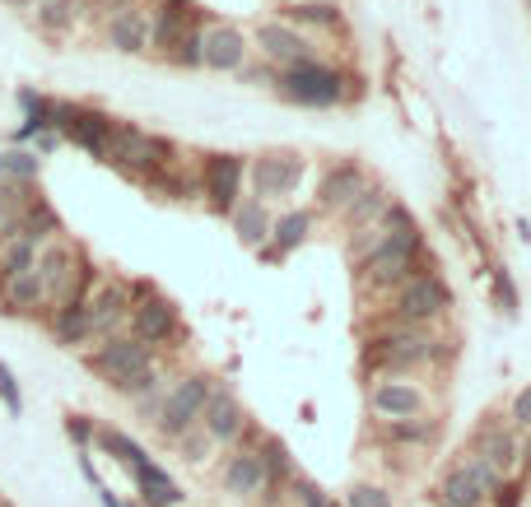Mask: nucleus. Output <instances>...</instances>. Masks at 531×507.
<instances>
[{
	"mask_svg": "<svg viewBox=\"0 0 531 507\" xmlns=\"http://www.w3.org/2000/svg\"><path fill=\"white\" fill-rule=\"evenodd\" d=\"M382 228H387L382 242L364 256V261H359V280H364L368 289L387 294V289H401V284L415 275V256H420L424 238H420V228H415V219H410L401 205L387 210Z\"/></svg>",
	"mask_w": 531,
	"mask_h": 507,
	"instance_id": "obj_1",
	"label": "nucleus"
},
{
	"mask_svg": "<svg viewBox=\"0 0 531 507\" xmlns=\"http://www.w3.org/2000/svg\"><path fill=\"white\" fill-rule=\"evenodd\" d=\"M275 89L299 107H336L345 98V75L327 61H308V66L275 70Z\"/></svg>",
	"mask_w": 531,
	"mask_h": 507,
	"instance_id": "obj_2",
	"label": "nucleus"
},
{
	"mask_svg": "<svg viewBox=\"0 0 531 507\" xmlns=\"http://www.w3.org/2000/svg\"><path fill=\"white\" fill-rule=\"evenodd\" d=\"M210 391H215V382H210L205 373L182 377V382L164 396L159 414H154V428H159L168 442L187 438L191 428H201V410H205V401H210Z\"/></svg>",
	"mask_w": 531,
	"mask_h": 507,
	"instance_id": "obj_3",
	"label": "nucleus"
},
{
	"mask_svg": "<svg viewBox=\"0 0 531 507\" xmlns=\"http://www.w3.org/2000/svg\"><path fill=\"white\" fill-rule=\"evenodd\" d=\"M117 121L98 107H80V103H52V131L66 135L70 145H80L94 159H108V140Z\"/></svg>",
	"mask_w": 531,
	"mask_h": 507,
	"instance_id": "obj_4",
	"label": "nucleus"
},
{
	"mask_svg": "<svg viewBox=\"0 0 531 507\" xmlns=\"http://www.w3.org/2000/svg\"><path fill=\"white\" fill-rule=\"evenodd\" d=\"M448 307H452V298L438 275H410L392 298V321H401V326H424V331H429Z\"/></svg>",
	"mask_w": 531,
	"mask_h": 507,
	"instance_id": "obj_5",
	"label": "nucleus"
},
{
	"mask_svg": "<svg viewBox=\"0 0 531 507\" xmlns=\"http://www.w3.org/2000/svg\"><path fill=\"white\" fill-rule=\"evenodd\" d=\"M438 354V340L424 326H401V321H392V331H382L378 340H373V359L382 363V368H392V373H401V368H420V363H429Z\"/></svg>",
	"mask_w": 531,
	"mask_h": 507,
	"instance_id": "obj_6",
	"label": "nucleus"
},
{
	"mask_svg": "<svg viewBox=\"0 0 531 507\" xmlns=\"http://www.w3.org/2000/svg\"><path fill=\"white\" fill-rule=\"evenodd\" d=\"M84 363H89V368H94V373L103 377L108 387H122L126 377H136L140 368H150V363H154V349L140 345L136 335H108V340H103V345H98Z\"/></svg>",
	"mask_w": 531,
	"mask_h": 507,
	"instance_id": "obj_7",
	"label": "nucleus"
},
{
	"mask_svg": "<svg viewBox=\"0 0 531 507\" xmlns=\"http://www.w3.org/2000/svg\"><path fill=\"white\" fill-rule=\"evenodd\" d=\"M243 168L247 163L238 154H210L201 168V191L215 214H233L243 201Z\"/></svg>",
	"mask_w": 531,
	"mask_h": 507,
	"instance_id": "obj_8",
	"label": "nucleus"
},
{
	"mask_svg": "<svg viewBox=\"0 0 531 507\" xmlns=\"http://www.w3.org/2000/svg\"><path fill=\"white\" fill-rule=\"evenodd\" d=\"M303 177V159L294 154H261L252 163V201H275V196H289Z\"/></svg>",
	"mask_w": 531,
	"mask_h": 507,
	"instance_id": "obj_9",
	"label": "nucleus"
},
{
	"mask_svg": "<svg viewBox=\"0 0 531 507\" xmlns=\"http://www.w3.org/2000/svg\"><path fill=\"white\" fill-rule=\"evenodd\" d=\"M257 47H261V56H266L271 66H280V70L317 61V47L303 38L299 28H289V24H261L257 28Z\"/></svg>",
	"mask_w": 531,
	"mask_h": 507,
	"instance_id": "obj_10",
	"label": "nucleus"
},
{
	"mask_svg": "<svg viewBox=\"0 0 531 507\" xmlns=\"http://www.w3.org/2000/svg\"><path fill=\"white\" fill-rule=\"evenodd\" d=\"M84 312H89V335L108 340V335H117V326L131 317V289L117 280L98 284L94 294L84 298Z\"/></svg>",
	"mask_w": 531,
	"mask_h": 507,
	"instance_id": "obj_11",
	"label": "nucleus"
},
{
	"mask_svg": "<svg viewBox=\"0 0 531 507\" xmlns=\"http://www.w3.org/2000/svg\"><path fill=\"white\" fill-rule=\"evenodd\" d=\"M504 484V475H494L485 461H466L443 480V503L448 507H480L485 494H494Z\"/></svg>",
	"mask_w": 531,
	"mask_h": 507,
	"instance_id": "obj_12",
	"label": "nucleus"
},
{
	"mask_svg": "<svg viewBox=\"0 0 531 507\" xmlns=\"http://www.w3.org/2000/svg\"><path fill=\"white\" fill-rule=\"evenodd\" d=\"M201 66L205 70H224V75L243 70L247 66V38L229 24L201 28Z\"/></svg>",
	"mask_w": 531,
	"mask_h": 507,
	"instance_id": "obj_13",
	"label": "nucleus"
},
{
	"mask_svg": "<svg viewBox=\"0 0 531 507\" xmlns=\"http://www.w3.org/2000/svg\"><path fill=\"white\" fill-rule=\"evenodd\" d=\"M177 331V307L168 303V298L150 294L140 298V303H131V335H136L140 345H164L168 335Z\"/></svg>",
	"mask_w": 531,
	"mask_h": 507,
	"instance_id": "obj_14",
	"label": "nucleus"
},
{
	"mask_svg": "<svg viewBox=\"0 0 531 507\" xmlns=\"http://www.w3.org/2000/svg\"><path fill=\"white\" fill-rule=\"evenodd\" d=\"M368 405H373L378 419L401 424V419H420L424 414V391L410 387V382H378V387L368 391Z\"/></svg>",
	"mask_w": 531,
	"mask_h": 507,
	"instance_id": "obj_15",
	"label": "nucleus"
},
{
	"mask_svg": "<svg viewBox=\"0 0 531 507\" xmlns=\"http://www.w3.org/2000/svg\"><path fill=\"white\" fill-rule=\"evenodd\" d=\"M243 424H247L243 405L233 401L229 391H210V401H205V410H201L205 438L210 442H233L238 433H243Z\"/></svg>",
	"mask_w": 531,
	"mask_h": 507,
	"instance_id": "obj_16",
	"label": "nucleus"
},
{
	"mask_svg": "<svg viewBox=\"0 0 531 507\" xmlns=\"http://www.w3.org/2000/svg\"><path fill=\"white\" fill-rule=\"evenodd\" d=\"M108 47H117V52H126V56L150 52V14L136 10V5L112 10V19H108Z\"/></svg>",
	"mask_w": 531,
	"mask_h": 507,
	"instance_id": "obj_17",
	"label": "nucleus"
},
{
	"mask_svg": "<svg viewBox=\"0 0 531 507\" xmlns=\"http://www.w3.org/2000/svg\"><path fill=\"white\" fill-rule=\"evenodd\" d=\"M187 33H196V28H191V5H187V0H164V5H159V14H154L150 47H159L164 56H173L177 47H182V38H187Z\"/></svg>",
	"mask_w": 531,
	"mask_h": 507,
	"instance_id": "obj_18",
	"label": "nucleus"
},
{
	"mask_svg": "<svg viewBox=\"0 0 531 507\" xmlns=\"http://www.w3.org/2000/svg\"><path fill=\"white\" fill-rule=\"evenodd\" d=\"M364 187H368V173L359 163H336V168L322 177V187H317V205H322V210H345Z\"/></svg>",
	"mask_w": 531,
	"mask_h": 507,
	"instance_id": "obj_19",
	"label": "nucleus"
},
{
	"mask_svg": "<svg viewBox=\"0 0 531 507\" xmlns=\"http://www.w3.org/2000/svg\"><path fill=\"white\" fill-rule=\"evenodd\" d=\"M224 489H229L233 498H257L271 489V475H266V466H261L257 452H233L229 466H224Z\"/></svg>",
	"mask_w": 531,
	"mask_h": 507,
	"instance_id": "obj_20",
	"label": "nucleus"
},
{
	"mask_svg": "<svg viewBox=\"0 0 531 507\" xmlns=\"http://www.w3.org/2000/svg\"><path fill=\"white\" fill-rule=\"evenodd\" d=\"M131 475H136L140 507H177V503H182V489H177V480L168 475V470L154 466V461H140V466H131Z\"/></svg>",
	"mask_w": 531,
	"mask_h": 507,
	"instance_id": "obj_21",
	"label": "nucleus"
},
{
	"mask_svg": "<svg viewBox=\"0 0 531 507\" xmlns=\"http://www.w3.org/2000/svg\"><path fill=\"white\" fill-rule=\"evenodd\" d=\"M0 307L10 312V317H33L38 307H47V294H42L38 275L28 270V275H5L0 280Z\"/></svg>",
	"mask_w": 531,
	"mask_h": 507,
	"instance_id": "obj_22",
	"label": "nucleus"
},
{
	"mask_svg": "<svg viewBox=\"0 0 531 507\" xmlns=\"http://www.w3.org/2000/svg\"><path fill=\"white\" fill-rule=\"evenodd\" d=\"M308 233H313V214L308 210H289L280 214V219H271V247H266V261H275V256H289L294 247H303L308 242Z\"/></svg>",
	"mask_w": 531,
	"mask_h": 507,
	"instance_id": "obj_23",
	"label": "nucleus"
},
{
	"mask_svg": "<svg viewBox=\"0 0 531 507\" xmlns=\"http://www.w3.org/2000/svg\"><path fill=\"white\" fill-rule=\"evenodd\" d=\"M387 210H392V196L368 182V187L359 191V196H354V201L345 205L341 214H345V228H350V233H364V228L382 224V219H387Z\"/></svg>",
	"mask_w": 531,
	"mask_h": 507,
	"instance_id": "obj_24",
	"label": "nucleus"
},
{
	"mask_svg": "<svg viewBox=\"0 0 531 507\" xmlns=\"http://www.w3.org/2000/svg\"><path fill=\"white\" fill-rule=\"evenodd\" d=\"M229 219H233V233H238L243 247L266 252V242H271V214H266V205L261 201H238V210H233Z\"/></svg>",
	"mask_w": 531,
	"mask_h": 507,
	"instance_id": "obj_25",
	"label": "nucleus"
},
{
	"mask_svg": "<svg viewBox=\"0 0 531 507\" xmlns=\"http://www.w3.org/2000/svg\"><path fill=\"white\" fill-rule=\"evenodd\" d=\"M476 461H485L494 475L513 470V461H518V442H513V433H504V428H485V433L476 438Z\"/></svg>",
	"mask_w": 531,
	"mask_h": 507,
	"instance_id": "obj_26",
	"label": "nucleus"
},
{
	"mask_svg": "<svg viewBox=\"0 0 531 507\" xmlns=\"http://www.w3.org/2000/svg\"><path fill=\"white\" fill-rule=\"evenodd\" d=\"M52 335H56V345H70V349H80L89 345L94 335H89V312H84V303H61L52 312Z\"/></svg>",
	"mask_w": 531,
	"mask_h": 507,
	"instance_id": "obj_27",
	"label": "nucleus"
},
{
	"mask_svg": "<svg viewBox=\"0 0 531 507\" xmlns=\"http://www.w3.org/2000/svg\"><path fill=\"white\" fill-rule=\"evenodd\" d=\"M285 24L299 28V24H317V28H341V5L336 0H299L285 10Z\"/></svg>",
	"mask_w": 531,
	"mask_h": 507,
	"instance_id": "obj_28",
	"label": "nucleus"
},
{
	"mask_svg": "<svg viewBox=\"0 0 531 507\" xmlns=\"http://www.w3.org/2000/svg\"><path fill=\"white\" fill-rule=\"evenodd\" d=\"M80 14V0H33V24L42 33H66Z\"/></svg>",
	"mask_w": 531,
	"mask_h": 507,
	"instance_id": "obj_29",
	"label": "nucleus"
},
{
	"mask_svg": "<svg viewBox=\"0 0 531 507\" xmlns=\"http://www.w3.org/2000/svg\"><path fill=\"white\" fill-rule=\"evenodd\" d=\"M94 442L112 456V461H122L126 470H131V466H140V461H150V456H145V447H140L136 438H126L122 428H98V433H94Z\"/></svg>",
	"mask_w": 531,
	"mask_h": 507,
	"instance_id": "obj_30",
	"label": "nucleus"
},
{
	"mask_svg": "<svg viewBox=\"0 0 531 507\" xmlns=\"http://www.w3.org/2000/svg\"><path fill=\"white\" fill-rule=\"evenodd\" d=\"M117 391V396H131V401H145V396H154V391H159V368H140L136 377H126L122 387H112Z\"/></svg>",
	"mask_w": 531,
	"mask_h": 507,
	"instance_id": "obj_31",
	"label": "nucleus"
},
{
	"mask_svg": "<svg viewBox=\"0 0 531 507\" xmlns=\"http://www.w3.org/2000/svg\"><path fill=\"white\" fill-rule=\"evenodd\" d=\"M5 177H14L19 187H28V182L38 177V154H28V149H10V154H5Z\"/></svg>",
	"mask_w": 531,
	"mask_h": 507,
	"instance_id": "obj_32",
	"label": "nucleus"
},
{
	"mask_svg": "<svg viewBox=\"0 0 531 507\" xmlns=\"http://www.w3.org/2000/svg\"><path fill=\"white\" fill-rule=\"evenodd\" d=\"M438 424H429V419H401V424L387 428V438L392 442H434Z\"/></svg>",
	"mask_w": 531,
	"mask_h": 507,
	"instance_id": "obj_33",
	"label": "nucleus"
},
{
	"mask_svg": "<svg viewBox=\"0 0 531 507\" xmlns=\"http://www.w3.org/2000/svg\"><path fill=\"white\" fill-rule=\"evenodd\" d=\"M257 456H261V466H266V475H271V480H280V475H294V470H289V452H285V442H280V438H266Z\"/></svg>",
	"mask_w": 531,
	"mask_h": 507,
	"instance_id": "obj_34",
	"label": "nucleus"
},
{
	"mask_svg": "<svg viewBox=\"0 0 531 507\" xmlns=\"http://www.w3.org/2000/svg\"><path fill=\"white\" fill-rule=\"evenodd\" d=\"M345 507H392V494L378 489V484H354L350 498H345Z\"/></svg>",
	"mask_w": 531,
	"mask_h": 507,
	"instance_id": "obj_35",
	"label": "nucleus"
},
{
	"mask_svg": "<svg viewBox=\"0 0 531 507\" xmlns=\"http://www.w3.org/2000/svg\"><path fill=\"white\" fill-rule=\"evenodd\" d=\"M0 401H5V410L10 414H19L24 410V401H19V387H14V373L0 363Z\"/></svg>",
	"mask_w": 531,
	"mask_h": 507,
	"instance_id": "obj_36",
	"label": "nucleus"
},
{
	"mask_svg": "<svg viewBox=\"0 0 531 507\" xmlns=\"http://www.w3.org/2000/svg\"><path fill=\"white\" fill-rule=\"evenodd\" d=\"M494 289H499V303H504V312L513 317V312H518V294H513V284H508L504 270H494Z\"/></svg>",
	"mask_w": 531,
	"mask_h": 507,
	"instance_id": "obj_37",
	"label": "nucleus"
},
{
	"mask_svg": "<svg viewBox=\"0 0 531 507\" xmlns=\"http://www.w3.org/2000/svg\"><path fill=\"white\" fill-rule=\"evenodd\" d=\"M66 433L80 442V447H89V442H94V428H89V419H80V414H70V419H66Z\"/></svg>",
	"mask_w": 531,
	"mask_h": 507,
	"instance_id": "obj_38",
	"label": "nucleus"
},
{
	"mask_svg": "<svg viewBox=\"0 0 531 507\" xmlns=\"http://www.w3.org/2000/svg\"><path fill=\"white\" fill-rule=\"evenodd\" d=\"M513 424L518 428H531V387L518 391V401H513Z\"/></svg>",
	"mask_w": 531,
	"mask_h": 507,
	"instance_id": "obj_39",
	"label": "nucleus"
},
{
	"mask_svg": "<svg viewBox=\"0 0 531 507\" xmlns=\"http://www.w3.org/2000/svg\"><path fill=\"white\" fill-rule=\"evenodd\" d=\"M518 484H499V489H494V507H518Z\"/></svg>",
	"mask_w": 531,
	"mask_h": 507,
	"instance_id": "obj_40",
	"label": "nucleus"
},
{
	"mask_svg": "<svg viewBox=\"0 0 531 507\" xmlns=\"http://www.w3.org/2000/svg\"><path fill=\"white\" fill-rule=\"evenodd\" d=\"M5 5H14V10H33V0H5Z\"/></svg>",
	"mask_w": 531,
	"mask_h": 507,
	"instance_id": "obj_41",
	"label": "nucleus"
},
{
	"mask_svg": "<svg viewBox=\"0 0 531 507\" xmlns=\"http://www.w3.org/2000/svg\"><path fill=\"white\" fill-rule=\"evenodd\" d=\"M0 182H5V154H0Z\"/></svg>",
	"mask_w": 531,
	"mask_h": 507,
	"instance_id": "obj_42",
	"label": "nucleus"
},
{
	"mask_svg": "<svg viewBox=\"0 0 531 507\" xmlns=\"http://www.w3.org/2000/svg\"><path fill=\"white\" fill-rule=\"evenodd\" d=\"M0 507H5V503H0Z\"/></svg>",
	"mask_w": 531,
	"mask_h": 507,
	"instance_id": "obj_43",
	"label": "nucleus"
}]
</instances>
